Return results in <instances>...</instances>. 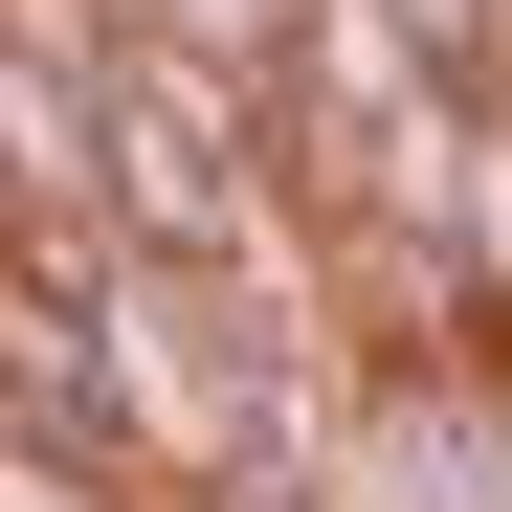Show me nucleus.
<instances>
[{
    "label": "nucleus",
    "instance_id": "obj_5",
    "mask_svg": "<svg viewBox=\"0 0 512 512\" xmlns=\"http://www.w3.org/2000/svg\"><path fill=\"white\" fill-rule=\"evenodd\" d=\"M490 67H512V45H490Z\"/></svg>",
    "mask_w": 512,
    "mask_h": 512
},
{
    "label": "nucleus",
    "instance_id": "obj_3",
    "mask_svg": "<svg viewBox=\"0 0 512 512\" xmlns=\"http://www.w3.org/2000/svg\"><path fill=\"white\" fill-rule=\"evenodd\" d=\"M112 23H156V45H201V67H290V0H112Z\"/></svg>",
    "mask_w": 512,
    "mask_h": 512
},
{
    "label": "nucleus",
    "instance_id": "obj_2",
    "mask_svg": "<svg viewBox=\"0 0 512 512\" xmlns=\"http://www.w3.org/2000/svg\"><path fill=\"white\" fill-rule=\"evenodd\" d=\"M0 512H156V468H112V446H67V423L0 401Z\"/></svg>",
    "mask_w": 512,
    "mask_h": 512
},
{
    "label": "nucleus",
    "instance_id": "obj_4",
    "mask_svg": "<svg viewBox=\"0 0 512 512\" xmlns=\"http://www.w3.org/2000/svg\"><path fill=\"white\" fill-rule=\"evenodd\" d=\"M490 401H512V312H490Z\"/></svg>",
    "mask_w": 512,
    "mask_h": 512
},
{
    "label": "nucleus",
    "instance_id": "obj_1",
    "mask_svg": "<svg viewBox=\"0 0 512 512\" xmlns=\"http://www.w3.org/2000/svg\"><path fill=\"white\" fill-rule=\"evenodd\" d=\"M446 67H468V45L423 23V0H290V134H312V179H334V134L423 112Z\"/></svg>",
    "mask_w": 512,
    "mask_h": 512
}]
</instances>
